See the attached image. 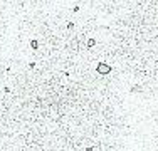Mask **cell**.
Returning <instances> with one entry per match:
<instances>
[{"label":"cell","mask_w":158,"mask_h":151,"mask_svg":"<svg viewBox=\"0 0 158 151\" xmlns=\"http://www.w3.org/2000/svg\"><path fill=\"white\" fill-rule=\"evenodd\" d=\"M96 71L99 72V74L106 76V74H110V72H111V66H110V64H104V62H99L98 67H96Z\"/></svg>","instance_id":"1"},{"label":"cell","mask_w":158,"mask_h":151,"mask_svg":"<svg viewBox=\"0 0 158 151\" xmlns=\"http://www.w3.org/2000/svg\"><path fill=\"white\" fill-rule=\"evenodd\" d=\"M94 45H96V41H94V39L88 41V47H94Z\"/></svg>","instance_id":"2"},{"label":"cell","mask_w":158,"mask_h":151,"mask_svg":"<svg viewBox=\"0 0 158 151\" xmlns=\"http://www.w3.org/2000/svg\"><path fill=\"white\" fill-rule=\"evenodd\" d=\"M30 47H32V49H37V47H39V42H37V41H32V42H30Z\"/></svg>","instance_id":"3"}]
</instances>
